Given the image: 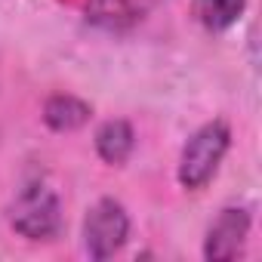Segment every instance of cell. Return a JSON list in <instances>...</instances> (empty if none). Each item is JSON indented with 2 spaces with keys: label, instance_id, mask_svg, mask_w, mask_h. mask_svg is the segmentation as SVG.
I'll return each instance as SVG.
<instances>
[{
  "label": "cell",
  "instance_id": "1",
  "mask_svg": "<svg viewBox=\"0 0 262 262\" xmlns=\"http://www.w3.org/2000/svg\"><path fill=\"white\" fill-rule=\"evenodd\" d=\"M228 148H231V129L225 120L216 117V120H207L204 126H198L179 155V170H176L179 185L188 191H201L219 173Z\"/></svg>",
  "mask_w": 262,
  "mask_h": 262
},
{
  "label": "cell",
  "instance_id": "5",
  "mask_svg": "<svg viewBox=\"0 0 262 262\" xmlns=\"http://www.w3.org/2000/svg\"><path fill=\"white\" fill-rule=\"evenodd\" d=\"M90 117H93V108L80 96L53 93L43 102V123L53 129V133H74V129H80Z\"/></svg>",
  "mask_w": 262,
  "mask_h": 262
},
{
  "label": "cell",
  "instance_id": "4",
  "mask_svg": "<svg viewBox=\"0 0 262 262\" xmlns=\"http://www.w3.org/2000/svg\"><path fill=\"white\" fill-rule=\"evenodd\" d=\"M250 237V213L244 207H225L204 237V259L207 262H228L241 256Z\"/></svg>",
  "mask_w": 262,
  "mask_h": 262
},
{
  "label": "cell",
  "instance_id": "7",
  "mask_svg": "<svg viewBox=\"0 0 262 262\" xmlns=\"http://www.w3.org/2000/svg\"><path fill=\"white\" fill-rule=\"evenodd\" d=\"M247 0H198V13L210 31H225L241 19Z\"/></svg>",
  "mask_w": 262,
  "mask_h": 262
},
{
  "label": "cell",
  "instance_id": "2",
  "mask_svg": "<svg viewBox=\"0 0 262 262\" xmlns=\"http://www.w3.org/2000/svg\"><path fill=\"white\" fill-rule=\"evenodd\" d=\"M10 225L28 241H50L62 225V204L50 185H28L10 207Z\"/></svg>",
  "mask_w": 262,
  "mask_h": 262
},
{
  "label": "cell",
  "instance_id": "6",
  "mask_svg": "<svg viewBox=\"0 0 262 262\" xmlns=\"http://www.w3.org/2000/svg\"><path fill=\"white\" fill-rule=\"evenodd\" d=\"M133 148H136V133H133V126H129V120L114 117V120H105L96 129V151L105 164H111V167L126 164Z\"/></svg>",
  "mask_w": 262,
  "mask_h": 262
},
{
  "label": "cell",
  "instance_id": "3",
  "mask_svg": "<svg viewBox=\"0 0 262 262\" xmlns=\"http://www.w3.org/2000/svg\"><path fill=\"white\" fill-rule=\"evenodd\" d=\"M129 237L126 207L114 198H102L86 210L83 219V247L93 259H111Z\"/></svg>",
  "mask_w": 262,
  "mask_h": 262
}]
</instances>
